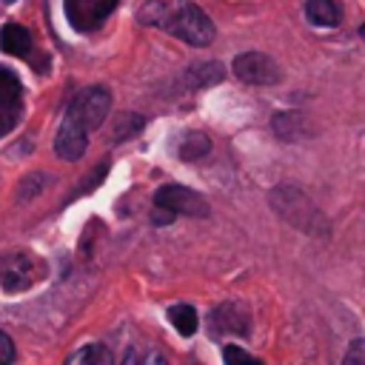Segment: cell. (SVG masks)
Segmentation results:
<instances>
[{
    "label": "cell",
    "instance_id": "obj_1",
    "mask_svg": "<svg viewBox=\"0 0 365 365\" xmlns=\"http://www.w3.org/2000/svg\"><path fill=\"white\" fill-rule=\"evenodd\" d=\"M140 20L145 26H160L168 34H174L177 40L188 43V46H211L214 40V23L211 17L191 0H180V3H168V0H148L140 9Z\"/></svg>",
    "mask_w": 365,
    "mask_h": 365
},
{
    "label": "cell",
    "instance_id": "obj_2",
    "mask_svg": "<svg viewBox=\"0 0 365 365\" xmlns=\"http://www.w3.org/2000/svg\"><path fill=\"white\" fill-rule=\"evenodd\" d=\"M268 202L291 228H297L308 237H322V240L331 234V222L325 220L319 205H314V200L302 188L282 182L268 194Z\"/></svg>",
    "mask_w": 365,
    "mask_h": 365
},
{
    "label": "cell",
    "instance_id": "obj_3",
    "mask_svg": "<svg viewBox=\"0 0 365 365\" xmlns=\"http://www.w3.org/2000/svg\"><path fill=\"white\" fill-rule=\"evenodd\" d=\"M108 111H111V91L106 86H88L74 97V103L66 111V120H71L88 134L106 123Z\"/></svg>",
    "mask_w": 365,
    "mask_h": 365
},
{
    "label": "cell",
    "instance_id": "obj_4",
    "mask_svg": "<svg viewBox=\"0 0 365 365\" xmlns=\"http://www.w3.org/2000/svg\"><path fill=\"white\" fill-rule=\"evenodd\" d=\"M154 205H157V208H165V211L174 214V217L182 214V217H197V220H202V217L211 214L208 200H205L202 194H197L194 188L180 185V182H165V185H160V188L154 191Z\"/></svg>",
    "mask_w": 365,
    "mask_h": 365
},
{
    "label": "cell",
    "instance_id": "obj_5",
    "mask_svg": "<svg viewBox=\"0 0 365 365\" xmlns=\"http://www.w3.org/2000/svg\"><path fill=\"white\" fill-rule=\"evenodd\" d=\"M231 71L237 74V80H242L248 86H274L282 77L277 60H271L262 51H242V54H237L234 63H231Z\"/></svg>",
    "mask_w": 365,
    "mask_h": 365
},
{
    "label": "cell",
    "instance_id": "obj_6",
    "mask_svg": "<svg viewBox=\"0 0 365 365\" xmlns=\"http://www.w3.org/2000/svg\"><path fill=\"white\" fill-rule=\"evenodd\" d=\"M120 6V0H63L66 20L77 31H94L100 23L111 17V11Z\"/></svg>",
    "mask_w": 365,
    "mask_h": 365
},
{
    "label": "cell",
    "instance_id": "obj_7",
    "mask_svg": "<svg viewBox=\"0 0 365 365\" xmlns=\"http://www.w3.org/2000/svg\"><path fill=\"white\" fill-rule=\"evenodd\" d=\"M214 334H228V336H248L251 334V311L242 302H222L211 311L208 317Z\"/></svg>",
    "mask_w": 365,
    "mask_h": 365
},
{
    "label": "cell",
    "instance_id": "obj_8",
    "mask_svg": "<svg viewBox=\"0 0 365 365\" xmlns=\"http://www.w3.org/2000/svg\"><path fill=\"white\" fill-rule=\"evenodd\" d=\"M86 145H88V134L74 125L71 120H60V128L54 134V151L60 160H80L86 154Z\"/></svg>",
    "mask_w": 365,
    "mask_h": 365
},
{
    "label": "cell",
    "instance_id": "obj_9",
    "mask_svg": "<svg viewBox=\"0 0 365 365\" xmlns=\"http://www.w3.org/2000/svg\"><path fill=\"white\" fill-rule=\"evenodd\" d=\"M225 80V66L217 63V60H208V63H194L182 71V86L185 88H208V86H217Z\"/></svg>",
    "mask_w": 365,
    "mask_h": 365
},
{
    "label": "cell",
    "instance_id": "obj_10",
    "mask_svg": "<svg viewBox=\"0 0 365 365\" xmlns=\"http://www.w3.org/2000/svg\"><path fill=\"white\" fill-rule=\"evenodd\" d=\"M0 108L9 114H20L23 108V83L6 66H0Z\"/></svg>",
    "mask_w": 365,
    "mask_h": 365
},
{
    "label": "cell",
    "instance_id": "obj_11",
    "mask_svg": "<svg viewBox=\"0 0 365 365\" xmlns=\"http://www.w3.org/2000/svg\"><path fill=\"white\" fill-rule=\"evenodd\" d=\"M0 48L11 57H29L31 54V34L20 23H6L0 31Z\"/></svg>",
    "mask_w": 365,
    "mask_h": 365
},
{
    "label": "cell",
    "instance_id": "obj_12",
    "mask_svg": "<svg viewBox=\"0 0 365 365\" xmlns=\"http://www.w3.org/2000/svg\"><path fill=\"white\" fill-rule=\"evenodd\" d=\"M305 17L314 26L334 29L339 23V6H336V0H305Z\"/></svg>",
    "mask_w": 365,
    "mask_h": 365
},
{
    "label": "cell",
    "instance_id": "obj_13",
    "mask_svg": "<svg viewBox=\"0 0 365 365\" xmlns=\"http://www.w3.org/2000/svg\"><path fill=\"white\" fill-rule=\"evenodd\" d=\"M168 322H171V328H174L180 336H191V334H197V328H200V317H197V311H194L188 302L171 305V308H168Z\"/></svg>",
    "mask_w": 365,
    "mask_h": 365
},
{
    "label": "cell",
    "instance_id": "obj_14",
    "mask_svg": "<svg viewBox=\"0 0 365 365\" xmlns=\"http://www.w3.org/2000/svg\"><path fill=\"white\" fill-rule=\"evenodd\" d=\"M208 151H211V137L202 134V131H188V134L182 137L180 148H177V154H180L182 163H197V160H202Z\"/></svg>",
    "mask_w": 365,
    "mask_h": 365
},
{
    "label": "cell",
    "instance_id": "obj_15",
    "mask_svg": "<svg viewBox=\"0 0 365 365\" xmlns=\"http://www.w3.org/2000/svg\"><path fill=\"white\" fill-rule=\"evenodd\" d=\"M271 128L277 131L279 140H297L305 131V123H302L299 111H277L271 117Z\"/></svg>",
    "mask_w": 365,
    "mask_h": 365
},
{
    "label": "cell",
    "instance_id": "obj_16",
    "mask_svg": "<svg viewBox=\"0 0 365 365\" xmlns=\"http://www.w3.org/2000/svg\"><path fill=\"white\" fill-rule=\"evenodd\" d=\"M71 365H111L114 362V354L103 345V342H94V345H86L80 351H74L68 356Z\"/></svg>",
    "mask_w": 365,
    "mask_h": 365
},
{
    "label": "cell",
    "instance_id": "obj_17",
    "mask_svg": "<svg viewBox=\"0 0 365 365\" xmlns=\"http://www.w3.org/2000/svg\"><path fill=\"white\" fill-rule=\"evenodd\" d=\"M143 117L140 114H134V111H123V114H117L114 117V125H111V143H123V140H128V137H134L140 128H143Z\"/></svg>",
    "mask_w": 365,
    "mask_h": 365
},
{
    "label": "cell",
    "instance_id": "obj_18",
    "mask_svg": "<svg viewBox=\"0 0 365 365\" xmlns=\"http://www.w3.org/2000/svg\"><path fill=\"white\" fill-rule=\"evenodd\" d=\"M46 182H48V174H43V171H34V174L23 177V180H20V188H17V200H23V202L34 200V197L46 188Z\"/></svg>",
    "mask_w": 365,
    "mask_h": 365
},
{
    "label": "cell",
    "instance_id": "obj_19",
    "mask_svg": "<svg viewBox=\"0 0 365 365\" xmlns=\"http://www.w3.org/2000/svg\"><path fill=\"white\" fill-rule=\"evenodd\" d=\"M222 359H225V362H259L257 356H251L248 351H242V348H237V345H225V348H222Z\"/></svg>",
    "mask_w": 365,
    "mask_h": 365
},
{
    "label": "cell",
    "instance_id": "obj_20",
    "mask_svg": "<svg viewBox=\"0 0 365 365\" xmlns=\"http://www.w3.org/2000/svg\"><path fill=\"white\" fill-rule=\"evenodd\" d=\"M14 356H17V351H14V342H11V336H9L6 331H0V365H9V362H14Z\"/></svg>",
    "mask_w": 365,
    "mask_h": 365
},
{
    "label": "cell",
    "instance_id": "obj_21",
    "mask_svg": "<svg viewBox=\"0 0 365 365\" xmlns=\"http://www.w3.org/2000/svg\"><path fill=\"white\" fill-rule=\"evenodd\" d=\"M345 362L348 365H362L365 362V342L362 339H354L351 342V351L345 354Z\"/></svg>",
    "mask_w": 365,
    "mask_h": 365
},
{
    "label": "cell",
    "instance_id": "obj_22",
    "mask_svg": "<svg viewBox=\"0 0 365 365\" xmlns=\"http://www.w3.org/2000/svg\"><path fill=\"white\" fill-rule=\"evenodd\" d=\"M14 123H17V114H9V111H3V108H0V134H6Z\"/></svg>",
    "mask_w": 365,
    "mask_h": 365
},
{
    "label": "cell",
    "instance_id": "obj_23",
    "mask_svg": "<svg viewBox=\"0 0 365 365\" xmlns=\"http://www.w3.org/2000/svg\"><path fill=\"white\" fill-rule=\"evenodd\" d=\"M0 277H3V257H0Z\"/></svg>",
    "mask_w": 365,
    "mask_h": 365
}]
</instances>
